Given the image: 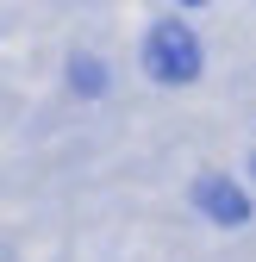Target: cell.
Listing matches in <instances>:
<instances>
[{
    "mask_svg": "<svg viewBox=\"0 0 256 262\" xmlns=\"http://www.w3.org/2000/svg\"><path fill=\"white\" fill-rule=\"evenodd\" d=\"M144 62H150L156 81H194L200 75V44H194V31L181 19H163L150 31V44H144Z\"/></svg>",
    "mask_w": 256,
    "mask_h": 262,
    "instance_id": "cell-1",
    "label": "cell"
},
{
    "mask_svg": "<svg viewBox=\"0 0 256 262\" xmlns=\"http://www.w3.org/2000/svg\"><path fill=\"white\" fill-rule=\"evenodd\" d=\"M200 206H206L219 225H244V219H250V200H244L225 175H206V181H200Z\"/></svg>",
    "mask_w": 256,
    "mask_h": 262,
    "instance_id": "cell-2",
    "label": "cell"
}]
</instances>
